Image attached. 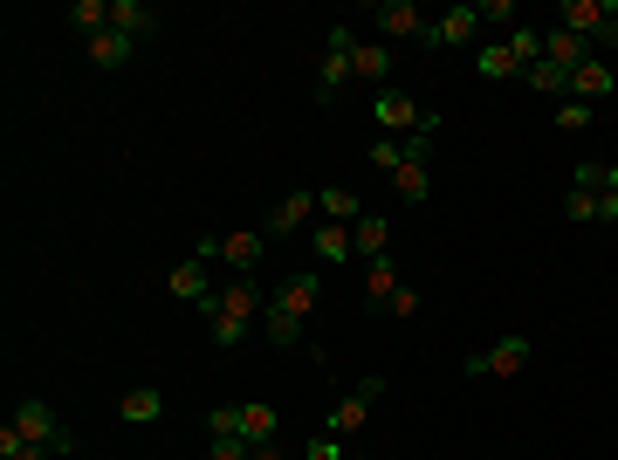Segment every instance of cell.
<instances>
[{
    "label": "cell",
    "instance_id": "cell-16",
    "mask_svg": "<svg viewBox=\"0 0 618 460\" xmlns=\"http://www.w3.org/2000/svg\"><path fill=\"white\" fill-rule=\"evenodd\" d=\"M309 248H317V268H337V262H351V254H357L351 227H337V220H323L317 234H309Z\"/></svg>",
    "mask_w": 618,
    "mask_h": 460
},
{
    "label": "cell",
    "instance_id": "cell-3",
    "mask_svg": "<svg viewBox=\"0 0 618 460\" xmlns=\"http://www.w3.org/2000/svg\"><path fill=\"white\" fill-rule=\"evenodd\" d=\"M8 426L21 433V440H35V447H48L56 460H62V453H76V433H69L62 419H56V405H42V399H21Z\"/></svg>",
    "mask_w": 618,
    "mask_h": 460
},
{
    "label": "cell",
    "instance_id": "cell-14",
    "mask_svg": "<svg viewBox=\"0 0 618 460\" xmlns=\"http://www.w3.org/2000/svg\"><path fill=\"white\" fill-rule=\"evenodd\" d=\"M268 254V234H220V268L227 275H254Z\"/></svg>",
    "mask_w": 618,
    "mask_h": 460
},
{
    "label": "cell",
    "instance_id": "cell-11",
    "mask_svg": "<svg viewBox=\"0 0 618 460\" xmlns=\"http://www.w3.org/2000/svg\"><path fill=\"white\" fill-rule=\"evenodd\" d=\"M378 392H385V378H357V392H351V399L337 405V413L323 419V433H330V440H351V433L371 419V399H378Z\"/></svg>",
    "mask_w": 618,
    "mask_h": 460
},
{
    "label": "cell",
    "instance_id": "cell-25",
    "mask_svg": "<svg viewBox=\"0 0 618 460\" xmlns=\"http://www.w3.org/2000/svg\"><path fill=\"white\" fill-rule=\"evenodd\" d=\"M69 28L83 35V42H96L103 28H111V0H76V8H69Z\"/></svg>",
    "mask_w": 618,
    "mask_h": 460
},
{
    "label": "cell",
    "instance_id": "cell-19",
    "mask_svg": "<svg viewBox=\"0 0 618 460\" xmlns=\"http://www.w3.org/2000/svg\"><path fill=\"white\" fill-rule=\"evenodd\" d=\"M111 28H117V35H131V42H145L151 28H159V14H151L145 0H111Z\"/></svg>",
    "mask_w": 618,
    "mask_h": 460
},
{
    "label": "cell",
    "instance_id": "cell-12",
    "mask_svg": "<svg viewBox=\"0 0 618 460\" xmlns=\"http://www.w3.org/2000/svg\"><path fill=\"white\" fill-rule=\"evenodd\" d=\"M399 296H405V283H399V262H392V254L365 262V302H371V310H399Z\"/></svg>",
    "mask_w": 618,
    "mask_h": 460
},
{
    "label": "cell",
    "instance_id": "cell-30",
    "mask_svg": "<svg viewBox=\"0 0 618 460\" xmlns=\"http://www.w3.org/2000/svg\"><path fill=\"white\" fill-rule=\"evenodd\" d=\"M523 83H529V90H543V96H571V76H563V69L550 62V56H543V62H536V69L523 76Z\"/></svg>",
    "mask_w": 618,
    "mask_h": 460
},
{
    "label": "cell",
    "instance_id": "cell-20",
    "mask_svg": "<svg viewBox=\"0 0 618 460\" xmlns=\"http://www.w3.org/2000/svg\"><path fill=\"white\" fill-rule=\"evenodd\" d=\"M83 48H90V62H96V69H124V62L138 56V42H131V35H117V28H103V35L83 42Z\"/></svg>",
    "mask_w": 618,
    "mask_h": 460
},
{
    "label": "cell",
    "instance_id": "cell-5",
    "mask_svg": "<svg viewBox=\"0 0 618 460\" xmlns=\"http://www.w3.org/2000/svg\"><path fill=\"white\" fill-rule=\"evenodd\" d=\"M344 83H357V35L351 28H330L323 35V69H317V96L330 104Z\"/></svg>",
    "mask_w": 618,
    "mask_h": 460
},
{
    "label": "cell",
    "instance_id": "cell-22",
    "mask_svg": "<svg viewBox=\"0 0 618 460\" xmlns=\"http://www.w3.org/2000/svg\"><path fill=\"white\" fill-rule=\"evenodd\" d=\"M317 214L337 220V227H357V220H365V207H357L351 186H323V193H317Z\"/></svg>",
    "mask_w": 618,
    "mask_h": 460
},
{
    "label": "cell",
    "instance_id": "cell-1",
    "mask_svg": "<svg viewBox=\"0 0 618 460\" xmlns=\"http://www.w3.org/2000/svg\"><path fill=\"white\" fill-rule=\"evenodd\" d=\"M317 296H323V275H317V268H296V275H282V283L268 289L262 337H268L275 350H296V344H302V323H309V310H317Z\"/></svg>",
    "mask_w": 618,
    "mask_h": 460
},
{
    "label": "cell",
    "instance_id": "cell-34",
    "mask_svg": "<svg viewBox=\"0 0 618 460\" xmlns=\"http://www.w3.org/2000/svg\"><path fill=\"white\" fill-rule=\"evenodd\" d=\"M481 21H502V28L515 35V0H481Z\"/></svg>",
    "mask_w": 618,
    "mask_h": 460
},
{
    "label": "cell",
    "instance_id": "cell-24",
    "mask_svg": "<svg viewBox=\"0 0 618 460\" xmlns=\"http://www.w3.org/2000/svg\"><path fill=\"white\" fill-rule=\"evenodd\" d=\"M351 241H357V262H378L385 241H392V227H385V214H365V220L351 227Z\"/></svg>",
    "mask_w": 618,
    "mask_h": 460
},
{
    "label": "cell",
    "instance_id": "cell-35",
    "mask_svg": "<svg viewBox=\"0 0 618 460\" xmlns=\"http://www.w3.org/2000/svg\"><path fill=\"white\" fill-rule=\"evenodd\" d=\"M254 447L248 440H214V453H206V460H248Z\"/></svg>",
    "mask_w": 618,
    "mask_h": 460
},
{
    "label": "cell",
    "instance_id": "cell-2",
    "mask_svg": "<svg viewBox=\"0 0 618 460\" xmlns=\"http://www.w3.org/2000/svg\"><path fill=\"white\" fill-rule=\"evenodd\" d=\"M268 310V289H262V275H227L220 296H214V317H206V330H214V344L220 350H241V337L254 323H262Z\"/></svg>",
    "mask_w": 618,
    "mask_h": 460
},
{
    "label": "cell",
    "instance_id": "cell-32",
    "mask_svg": "<svg viewBox=\"0 0 618 460\" xmlns=\"http://www.w3.org/2000/svg\"><path fill=\"white\" fill-rule=\"evenodd\" d=\"M371 165H378V172H399V165H405V138H378V145H371Z\"/></svg>",
    "mask_w": 618,
    "mask_h": 460
},
{
    "label": "cell",
    "instance_id": "cell-18",
    "mask_svg": "<svg viewBox=\"0 0 618 460\" xmlns=\"http://www.w3.org/2000/svg\"><path fill=\"white\" fill-rule=\"evenodd\" d=\"M611 90H618V76H611V62H605V56H591V62L571 76V96H584V104H605Z\"/></svg>",
    "mask_w": 618,
    "mask_h": 460
},
{
    "label": "cell",
    "instance_id": "cell-23",
    "mask_svg": "<svg viewBox=\"0 0 618 460\" xmlns=\"http://www.w3.org/2000/svg\"><path fill=\"white\" fill-rule=\"evenodd\" d=\"M275 433H282L275 405H241V440L248 447H275Z\"/></svg>",
    "mask_w": 618,
    "mask_h": 460
},
{
    "label": "cell",
    "instance_id": "cell-33",
    "mask_svg": "<svg viewBox=\"0 0 618 460\" xmlns=\"http://www.w3.org/2000/svg\"><path fill=\"white\" fill-rule=\"evenodd\" d=\"M302 460H344V440H330V433H317V440L302 447Z\"/></svg>",
    "mask_w": 618,
    "mask_h": 460
},
{
    "label": "cell",
    "instance_id": "cell-28",
    "mask_svg": "<svg viewBox=\"0 0 618 460\" xmlns=\"http://www.w3.org/2000/svg\"><path fill=\"white\" fill-rule=\"evenodd\" d=\"M591 117H598V104H584V96H557V131H591Z\"/></svg>",
    "mask_w": 618,
    "mask_h": 460
},
{
    "label": "cell",
    "instance_id": "cell-26",
    "mask_svg": "<svg viewBox=\"0 0 618 460\" xmlns=\"http://www.w3.org/2000/svg\"><path fill=\"white\" fill-rule=\"evenodd\" d=\"M474 69H481V76H515V83H523V62L508 56V42H481V48H474Z\"/></svg>",
    "mask_w": 618,
    "mask_h": 460
},
{
    "label": "cell",
    "instance_id": "cell-10",
    "mask_svg": "<svg viewBox=\"0 0 618 460\" xmlns=\"http://www.w3.org/2000/svg\"><path fill=\"white\" fill-rule=\"evenodd\" d=\"M618 21V0H563V14H557V28L563 35H584V42H598L605 28Z\"/></svg>",
    "mask_w": 618,
    "mask_h": 460
},
{
    "label": "cell",
    "instance_id": "cell-31",
    "mask_svg": "<svg viewBox=\"0 0 618 460\" xmlns=\"http://www.w3.org/2000/svg\"><path fill=\"white\" fill-rule=\"evenodd\" d=\"M0 460H56L48 447H35V440H21L14 426H0Z\"/></svg>",
    "mask_w": 618,
    "mask_h": 460
},
{
    "label": "cell",
    "instance_id": "cell-15",
    "mask_svg": "<svg viewBox=\"0 0 618 460\" xmlns=\"http://www.w3.org/2000/svg\"><path fill=\"white\" fill-rule=\"evenodd\" d=\"M543 56H550V62H557L563 76H577V69L591 62V56H598V48H591L584 35H563V28H543Z\"/></svg>",
    "mask_w": 618,
    "mask_h": 460
},
{
    "label": "cell",
    "instance_id": "cell-8",
    "mask_svg": "<svg viewBox=\"0 0 618 460\" xmlns=\"http://www.w3.org/2000/svg\"><path fill=\"white\" fill-rule=\"evenodd\" d=\"M426 56L433 48H481V8H447L440 21H426Z\"/></svg>",
    "mask_w": 618,
    "mask_h": 460
},
{
    "label": "cell",
    "instance_id": "cell-21",
    "mask_svg": "<svg viewBox=\"0 0 618 460\" xmlns=\"http://www.w3.org/2000/svg\"><path fill=\"white\" fill-rule=\"evenodd\" d=\"M385 76H392V42H365V35H357V83L385 90Z\"/></svg>",
    "mask_w": 618,
    "mask_h": 460
},
{
    "label": "cell",
    "instance_id": "cell-17",
    "mask_svg": "<svg viewBox=\"0 0 618 460\" xmlns=\"http://www.w3.org/2000/svg\"><path fill=\"white\" fill-rule=\"evenodd\" d=\"M117 413H124V426H159V419H165V392H159V386H131Z\"/></svg>",
    "mask_w": 618,
    "mask_h": 460
},
{
    "label": "cell",
    "instance_id": "cell-13",
    "mask_svg": "<svg viewBox=\"0 0 618 460\" xmlns=\"http://www.w3.org/2000/svg\"><path fill=\"white\" fill-rule=\"evenodd\" d=\"M309 220H317V193H289V199H275V207H268V227H262V234H268V241H275V234H302Z\"/></svg>",
    "mask_w": 618,
    "mask_h": 460
},
{
    "label": "cell",
    "instance_id": "cell-36",
    "mask_svg": "<svg viewBox=\"0 0 618 460\" xmlns=\"http://www.w3.org/2000/svg\"><path fill=\"white\" fill-rule=\"evenodd\" d=\"M248 460H289V453H282V447H254Z\"/></svg>",
    "mask_w": 618,
    "mask_h": 460
},
{
    "label": "cell",
    "instance_id": "cell-6",
    "mask_svg": "<svg viewBox=\"0 0 618 460\" xmlns=\"http://www.w3.org/2000/svg\"><path fill=\"white\" fill-rule=\"evenodd\" d=\"M529 337H523V330H508V337L502 344H488V350H474L468 357V378H523L529 371Z\"/></svg>",
    "mask_w": 618,
    "mask_h": 460
},
{
    "label": "cell",
    "instance_id": "cell-4",
    "mask_svg": "<svg viewBox=\"0 0 618 460\" xmlns=\"http://www.w3.org/2000/svg\"><path fill=\"white\" fill-rule=\"evenodd\" d=\"M214 268H220V262H206V254H186V262H172V268H165V289H172L179 302H193V310L214 317V296H220Z\"/></svg>",
    "mask_w": 618,
    "mask_h": 460
},
{
    "label": "cell",
    "instance_id": "cell-9",
    "mask_svg": "<svg viewBox=\"0 0 618 460\" xmlns=\"http://www.w3.org/2000/svg\"><path fill=\"white\" fill-rule=\"evenodd\" d=\"M365 21L378 28V42H426V14L412 0H378V8H365Z\"/></svg>",
    "mask_w": 618,
    "mask_h": 460
},
{
    "label": "cell",
    "instance_id": "cell-29",
    "mask_svg": "<svg viewBox=\"0 0 618 460\" xmlns=\"http://www.w3.org/2000/svg\"><path fill=\"white\" fill-rule=\"evenodd\" d=\"M508 56L523 62V76H529L536 62H543V28H515V35H508Z\"/></svg>",
    "mask_w": 618,
    "mask_h": 460
},
{
    "label": "cell",
    "instance_id": "cell-27",
    "mask_svg": "<svg viewBox=\"0 0 618 460\" xmlns=\"http://www.w3.org/2000/svg\"><path fill=\"white\" fill-rule=\"evenodd\" d=\"M563 214H571L577 227H591V220H605V199H598V186H571V193H563Z\"/></svg>",
    "mask_w": 618,
    "mask_h": 460
},
{
    "label": "cell",
    "instance_id": "cell-7",
    "mask_svg": "<svg viewBox=\"0 0 618 460\" xmlns=\"http://www.w3.org/2000/svg\"><path fill=\"white\" fill-rule=\"evenodd\" d=\"M371 117L385 124V131H405V138H412V131H440V117H433L426 104H412V96H405V90H392V83H385V90L371 96Z\"/></svg>",
    "mask_w": 618,
    "mask_h": 460
},
{
    "label": "cell",
    "instance_id": "cell-37",
    "mask_svg": "<svg viewBox=\"0 0 618 460\" xmlns=\"http://www.w3.org/2000/svg\"><path fill=\"white\" fill-rule=\"evenodd\" d=\"M605 199V220H618V193H598Z\"/></svg>",
    "mask_w": 618,
    "mask_h": 460
}]
</instances>
